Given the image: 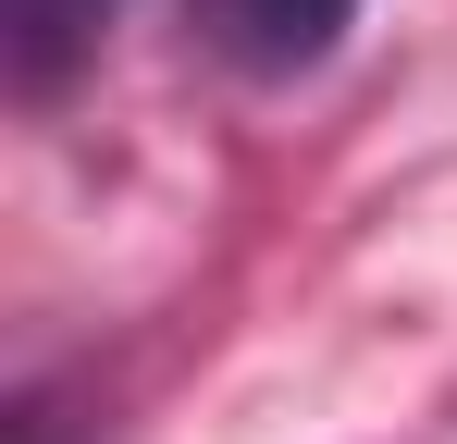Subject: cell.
<instances>
[{
	"instance_id": "cell-2",
	"label": "cell",
	"mask_w": 457,
	"mask_h": 444,
	"mask_svg": "<svg viewBox=\"0 0 457 444\" xmlns=\"http://www.w3.org/2000/svg\"><path fill=\"white\" fill-rule=\"evenodd\" d=\"M124 0H0V50H12V86H62L87 37L112 25Z\"/></svg>"
},
{
	"instance_id": "cell-1",
	"label": "cell",
	"mask_w": 457,
	"mask_h": 444,
	"mask_svg": "<svg viewBox=\"0 0 457 444\" xmlns=\"http://www.w3.org/2000/svg\"><path fill=\"white\" fill-rule=\"evenodd\" d=\"M346 12H359V0H198V37H211L235 74H309L346 37Z\"/></svg>"
}]
</instances>
